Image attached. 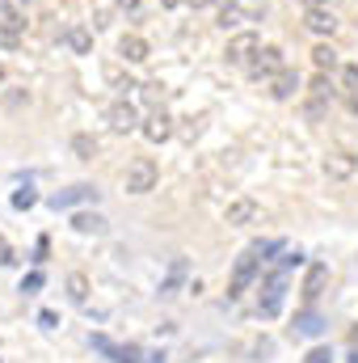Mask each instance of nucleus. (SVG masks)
<instances>
[{
	"instance_id": "nucleus-18",
	"label": "nucleus",
	"mask_w": 358,
	"mask_h": 363,
	"mask_svg": "<svg viewBox=\"0 0 358 363\" xmlns=\"http://www.w3.org/2000/svg\"><path fill=\"white\" fill-rule=\"evenodd\" d=\"M64 43H68L76 55H93V30L89 26H72V30H64Z\"/></svg>"
},
{
	"instance_id": "nucleus-37",
	"label": "nucleus",
	"mask_w": 358,
	"mask_h": 363,
	"mask_svg": "<svg viewBox=\"0 0 358 363\" xmlns=\"http://www.w3.org/2000/svg\"><path fill=\"white\" fill-rule=\"evenodd\" d=\"M0 262H13V254H8V241L0 237Z\"/></svg>"
},
{
	"instance_id": "nucleus-20",
	"label": "nucleus",
	"mask_w": 358,
	"mask_h": 363,
	"mask_svg": "<svg viewBox=\"0 0 358 363\" xmlns=\"http://www.w3.org/2000/svg\"><path fill=\"white\" fill-rule=\"evenodd\" d=\"M97 152H101L97 135H89V131H76V135H72V157H76V161H93Z\"/></svg>"
},
{
	"instance_id": "nucleus-16",
	"label": "nucleus",
	"mask_w": 358,
	"mask_h": 363,
	"mask_svg": "<svg viewBox=\"0 0 358 363\" xmlns=\"http://www.w3.org/2000/svg\"><path fill=\"white\" fill-rule=\"evenodd\" d=\"M105 81H110V89L118 93V97H131V93H139V81H135L131 72H122L118 64H110V68H105Z\"/></svg>"
},
{
	"instance_id": "nucleus-23",
	"label": "nucleus",
	"mask_w": 358,
	"mask_h": 363,
	"mask_svg": "<svg viewBox=\"0 0 358 363\" xmlns=\"http://www.w3.org/2000/svg\"><path fill=\"white\" fill-rule=\"evenodd\" d=\"M139 97H144V101L156 110V106L165 101V85H161V81H148V85H139Z\"/></svg>"
},
{
	"instance_id": "nucleus-7",
	"label": "nucleus",
	"mask_w": 358,
	"mask_h": 363,
	"mask_svg": "<svg viewBox=\"0 0 358 363\" xmlns=\"http://www.w3.org/2000/svg\"><path fill=\"white\" fill-rule=\"evenodd\" d=\"M282 68H287V64H282V51H278V47H262V51L249 60V72H253L258 81H270V77H278Z\"/></svg>"
},
{
	"instance_id": "nucleus-5",
	"label": "nucleus",
	"mask_w": 358,
	"mask_h": 363,
	"mask_svg": "<svg viewBox=\"0 0 358 363\" xmlns=\"http://www.w3.org/2000/svg\"><path fill=\"white\" fill-rule=\"evenodd\" d=\"M139 135H144L148 144H165V140L173 135V118H169V110H165V106H156V110L139 123Z\"/></svg>"
},
{
	"instance_id": "nucleus-27",
	"label": "nucleus",
	"mask_w": 358,
	"mask_h": 363,
	"mask_svg": "<svg viewBox=\"0 0 358 363\" xmlns=\"http://www.w3.org/2000/svg\"><path fill=\"white\" fill-rule=\"evenodd\" d=\"M312 97H321V101H329V97H333V85H329V77H325V72L312 81Z\"/></svg>"
},
{
	"instance_id": "nucleus-30",
	"label": "nucleus",
	"mask_w": 358,
	"mask_h": 363,
	"mask_svg": "<svg viewBox=\"0 0 358 363\" xmlns=\"http://www.w3.org/2000/svg\"><path fill=\"white\" fill-rule=\"evenodd\" d=\"M299 262H304V254H299V250H287V254L278 258V271L287 274V271H291V267H299Z\"/></svg>"
},
{
	"instance_id": "nucleus-33",
	"label": "nucleus",
	"mask_w": 358,
	"mask_h": 363,
	"mask_svg": "<svg viewBox=\"0 0 358 363\" xmlns=\"http://www.w3.org/2000/svg\"><path fill=\"white\" fill-rule=\"evenodd\" d=\"M118 363H144L139 347H122V351H118Z\"/></svg>"
},
{
	"instance_id": "nucleus-3",
	"label": "nucleus",
	"mask_w": 358,
	"mask_h": 363,
	"mask_svg": "<svg viewBox=\"0 0 358 363\" xmlns=\"http://www.w3.org/2000/svg\"><path fill=\"white\" fill-rule=\"evenodd\" d=\"M321 165H325V174H329L333 182H346V178H354L358 174V157L350 152V148H329Z\"/></svg>"
},
{
	"instance_id": "nucleus-35",
	"label": "nucleus",
	"mask_w": 358,
	"mask_h": 363,
	"mask_svg": "<svg viewBox=\"0 0 358 363\" xmlns=\"http://www.w3.org/2000/svg\"><path fill=\"white\" fill-rule=\"evenodd\" d=\"M38 321H42V325H47V330H51V325H55V321H59V317H55V313H51V308H42V313H38Z\"/></svg>"
},
{
	"instance_id": "nucleus-34",
	"label": "nucleus",
	"mask_w": 358,
	"mask_h": 363,
	"mask_svg": "<svg viewBox=\"0 0 358 363\" xmlns=\"http://www.w3.org/2000/svg\"><path fill=\"white\" fill-rule=\"evenodd\" d=\"M34 262H38V267L47 262V237H38V250H34Z\"/></svg>"
},
{
	"instance_id": "nucleus-26",
	"label": "nucleus",
	"mask_w": 358,
	"mask_h": 363,
	"mask_svg": "<svg viewBox=\"0 0 358 363\" xmlns=\"http://www.w3.org/2000/svg\"><path fill=\"white\" fill-rule=\"evenodd\" d=\"M93 347H97V351H101V355H110V359L118 363V351H122V347H114V342H110V338H105V334H93Z\"/></svg>"
},
{
	"instance_id": "nucleus-43",
	"label": "nucleus",
	"mask_w": 358,
	"mask_h": 363,
	"mask_svg": "<svg viewBox=\"0 0 358 363\" xmlns=\"http://www.w3.org/2000/svg\"><path fill=\"white\" fill-rule=\"evenodd\" d=\"M350 363H358V355H354V359H350Z\"/></svg>"
},
{
	"instance_id": "nucleus-25",
	"label": "nucleus",
	"mask_w": 358,
	"mask_h": 363,
	"mask_svg": "<svg viewBox=\"0 0 358 363\" xmlns=\"http://www.w3.org/2000/svg\"><path fill=\"white\" fill-rule=\"evenodd\" d=\"M245 17H241V9H219V30H236Z\"/></svg>"
},
{
	"instance_id": "nucleus-14",
	"label": "nucleus",
	"mask_w": 358,
	"mask_h": 363,
	"mask_svg": "<svg viewBox=\"0 0 358 363\" xmlns=\"http://www.w3.org/2000/svg\"><path fill=\"white\" fill-rule=\"evenodd\" d=\"M325 283H329V267L325 262H312L308 267V279H304V304H316V296L325 291Z\"/></svg>"
},
{
	"instance_id": "nucleus-4",
	"label": "nucleus",
	"mask_w": 358,
	"mask_h": 363,
	"mask_svg": "<svg viewBox=\"0 0 358 363\" xmlns=\"http://www.w3.org/2000/svg\"><path fill=\"white\" fill-rule=\"evenodd\" d=\"M258 274H262V258H258L253 250H249V254H241V262H236V271H232V283H228V300H236V296L258 279Z\"/></svg>"
},
{
	"instance_id": "nucleus-6",
	"label": "nucleus",
	"mask_w": 358,
	"mask_h": 363,
	"mask_svg": "<svg viewBox=\"0 0 358 363\" xmlns=\"http://www.w3.org/2000/svg\"><path fill=\"white\" fill-rule=\"evenodd\" d=\"M262 291H266V296L258 300V313H262V317H278V308H282V291H287V274L274 271L266 279V287H262Z\"/></svg>"
},
{
	"instance_id": "nucleus-42",
	"label": "nucleus",
	"mask_w": 358,
	"mask_h": 363,
	"mask_svg": "<svg viewBox=\"0 0 358 363\" xmlns=\"http://www.w3.org/2000/svg\"><path fill=\"white\" fill-rule=\"evenodd\" d=\"M0 81H4V64H0Z\"/></svg>"
},
{
	"instance_id": "nucleus-11",
	"label": "nucleus",
	"mask_w": 358,
	"mask_h": 363,
	"mask_svg": "<svg viewBox=\"0 0 358 363\" xmlns=\"http://www.w3.org/2000/svg\"><path fill=\"white\" fill-rule=\"evenodd\" d=\"M118 55H122L127 64H144V60L152 55V47H148L144 34H122V38H118Z\"/></svg>"
},
{
	"instance_id": "nucleus-8",
	"label": "nucleus",
	"mask_w": 358,
	"mask_h": 363,
	"mask_svg": "<svg viewBox=\"0 0 358 363\" xmlns=\"http://www.w3.org/2000/svg\"><path fill=\"white\" fill-rule=\"evenodd\" d=\"M47 203H51L55 211H64V207H81V203H97V186H89V182H81V186H68V190L51 194Z\"/></svg>"
},
{
	"instance_id": "nucleus-24",
	"label": "nucleus",
	"mask_w": 358,
	"mask_h": 363,
	"mask_svg": "<svg viewBox=\"0 0 358 363\" xmlns=\"http://www.w3.org/2000/svg\"><path fill=\"white\" fill-rule=\"evenodd\" d=\"M198 135H202V118H181V140L194 144Z\"/></svg>"
},
{
	"instance_id": "nucleus-19",
	"label": "nucleus",
	"mask_w": 358,
	"mask_h": 363,
	"mask_svg": "<svg viewBox=\"0 0 358 363\" xmlns=\"http://www.w3.org/2000/svg\"><path fill=\"white\" fill-rule=\"evenodd\" d=\"M72 228H76L81 237H101V233H105V220H101L97 211H76V216H72Z\"/></svg>"
},
{
	"instance_id": "nucleus-31",
	"label": "nucleus",
	"mask_w": 358,
	"mask_h": 363,
	"mask_svg": "<svg viewBox=\"0 0 358 363\" xmlns=\"http://www.w3.org/2000/svg\"><path fill=\"white\" fill-rule=\"evenodd\" d=\"M304 363H333V351H329V347H312Z\"/></svg>"
},
{
	"instance_id": "nucleus-29",
	"label": "nucleus",
	"mask_w": 358,
	"mask_h": 363,
	"mask_svg": "<svg viewBox=\"0 0 358 363\" xmlns=\"http://www.w3.org/2000/svg\"><path fill=\"white\" fill-rule=\"evenodd\" d=\"M42 283H47L42 271H34V274H25V279H21V291H25V296H34V291H42Z\"/></svg>"
},
{
	"instance_id": "nucleus-12",
	"label": "nucleus",
	"mask_w": 358,
	"mask_h": 363,
	"mask_svg": "<svg viewBox=\"0 0 358 363\" xmlns=\"http://www.w3.org/2000/svg\"><path fill=\"white\" fill-rule=\"evenodd\" d=\"M299 93V72L295 68H282L278 77H270V97L274 101H291Z\"/></svg>"
},
{
	"instance_id": "nucleus-44",
	"label": "nucleus",
	"mask_w": 358,
	"mask_h": 363,
	"mask_svg": "<svg viewBox=\"0 0 358 363\" xmlns=\"http://www.w3.org/2000/svg\"><path fill=\"white\" fill-rule=\"evenodd\" d=\"M21 4H30V0H21Z\"/></svg>"
},
{
	"instance_id": "nucleus-21",
	"label": "nucleus",
	"mask_w": 358,
	"mask_h": 363,
	"mask_svg": "<svg viewBox=\"0 0 358 363\" xmlns=\"http://www.w3.org/2000/svg\"><path fill=\"white\" fill-rule=\"evenodd\" d=\"M64 287H68V300H76V304H85V300H89V274L72 271V274H68V283H64Z\"/></svg>"
},
{
	"instance_id": "nucleus-17",
	"label": "nucleus",
	"mask_w": 358,
	"mask_h": 363,
	"mask_svg": "<svg viewBox=\"0 0 358 363\" xmlns=\"http://www.w3.org/2000/svg\"><path fill=\"white\" fill-rule=\"evenodd\" d=\"M21 17L13 13V17H0V51H17L21 47Z\"/></svg>"
},
{
	"instance_id": "nucleus-36",
	"label": "nucleus",
	"mask_w": 358,
	"mask_h": 363,
	"mask_svg": "<svg viewBox=\"0 0 358 363\" xmlns=\"http://www.w3.org/2000/svg\"><path fill=\"white\" fill-rule=\"evenodd\" d=\"M139 4H144V0H118V9H122V13H135Z\"/></svg>"
},
{
	"instance_id": "nucleus-2",
	"label": "nucleus",
	"mask_w": 358,
	"mask_h": 363,
	"mask_svg": "<svg viewBox=\"0 0 358 363\" xmlns=\"http://www.w3.org/2000/svg\"><path fill=\"white\" fill-rule=\"evenodd\" d=\"M105 123H110V131L114 135H131V131H139V114H135V106L127 101V97H118V101H110V110H105Z\"/></svg>"
},
{
	"instance_id": "nucleus-38",
	"label": "nucleus",
	"mask_w": 358,
	"mask_h": 363,
	"mask_svg": "<svg viewBox=\"0 0 358 363\" xmlns=\"http://www.w3.org/2000/svg\"><path fill=\"white\" fill-rule=\"evenodd\" d=\"M308 9H329V0H304Z\"/></svg>"
},
{
	"instance_id": "nucleus-15",
	"label": "nucleus",
	"mask_w": 358,
	"mask_h": 363,
	"mask_svg": "<svg viewBox=\"0 0 358 363\" xmlns=\"http://www.w3.org/2000/svg\"><path fill=\"white\" fill-rule=\"evenodd\" d=\"M304 26H308L312 34L329 38V34L337 30V17H333V9H308V13H304Z\"/></svg>"
},
{
	"instance_id": "nucleus-22",
	"label": "nucleus",
	"mask_w": 358,
	"mask_h": 363,
	"mask_svg": "<svg viewBox=\"0 0 358 363\" xmlns=\"http://www.w3.org/2000/svg\"><path fill=\"white\" fill-rule=\"evenodd\" d=\"M312 64H316V72H333V68H337V51H333L329 43H321V47L312 51Z\"/></svg>"
},
{
	"instance_id": "nucleus-28",
	"label": "nucleus",
	"mask_w": 358,
	"mask_h": 363,
	"mask_svg": "<svg viewBox=\"0 0 358 363\" xmlns=\"http://www.w3.org/2000/svg\"><path fill=\"white\" fill-rule=\"evenodd\" d=\"M34 203H38V194H34V190H30V186H25V190H17V194H13V207H17V211H25V207H34Z\"/></svg>"
},
{
	"instance_id": "nucleus-1",
	"label": "nucleus",
	"mask_w": 358,
	"mask_h": 363,
	"mask_svg": "<svg viewBox=\"0 0 358 363\" xmlns=\"http://www.w3.org/2000/svg\"><path fill=\"white\" fill-rule=\"evenodd\" d=\"M156 178H161V169H156V161L152 157H139V161H131L127 165V194H148V190H156Z\"/></svg>"
},
{
	"instance_id": "nucleus-45",
	"label": "nucleus",
	"mask_w": 358,
	"mask_h": 363,
	"mask_svg": "<svg viewBox=\"0 0 358 363\" xmlns=\"http://www.w3.org/2000/svg\"><path fill=\"white\" fill-rule=\"evenodd\" d=\"M354 68H358V64H354Z\"/></svg>"
},
{
	"instance_id": "nucleus-40",
	"label": "nucleus",
	"mask_w": 358,
	"mask_h": 363,
	"mask_svg": "<svg viewBox=\"0 0 358 363\" xmlns=\"http://www.w3.org/2000/svg\"><path fill=\"white\" fill-rule=\"evenodd\" d=\"M161 4H165V9H178V4H185V0H161Z\"/></svg>"
},
{
	"instance_id": "nucleus-10",
	"label": "nucleus",
	"mask_w": 358,
	"mask_h": 363,
	"mask_svg": "<svg viewBox=\"0 0 358 363\" xmlns=\"http://www.w3.org/2000/svg\"><path fill=\"white\" fill-rule=\"evenodd\" d=\"M325 330H329V321H325L312 304H308L304 313H295V325H291V334H295V338H321Z\"/></svg>"
},
{
	"instance_id": "nucleus-39",
	"label": "nucleus",
	"mask_w": 358,
	"mask_h": 363,
	"mask_svg": "<svg viewBox=\"0 0 358 363\" xmlns=\"http://www.w3.org/2000/svg\"><path fill=\"white\" fill-rule=\"evenodd\" d=\"M190 9H207V4H215V0H185Z\"/></svg>"
},
{
	"instance_id": "nucleus-41",
	"label": "nucleus",
	"mask_w": 358,
	"mask_h": 363,
	"mask_svg": "<svg viewBox=\"0 0 358 363\" xmlns=\"http://www.w3.org/2000/svg\"><path fill=\"white\" fill-rule=\"evenodd\" d=\"M215 4H224V9H236V0H215Z\"/></svg>"
},
{
	"instance_id": "nucleus-13",
	"label": "nucleus",
	"mask_w": 358,
	"mask_h": 363,
	"mask_svg": "<svg viewBox=\"0 0 358 363\" xmlns=\"http://www.w3.org/2000/svg\"><path fill=\"white\" fill-rule=\"evenodd\" d=\"M258 220V203L253 199H236V203H228V211H224V224H232V228H245V224H253Z\"/></svg>"
},
{
	"instance_id": "nucleus-9",
	"label": "nucleus",
	"mask_w": 358,
	"mask_h": 363,
	"mask_svg": "<svg viewBox=\"0 0 358 363\" xmlns=\"http://www.w3.org/2000/svg\"><path fill=\"white\" fill-rule=\"evenodd\" d=\"M258 51H262V38L245 30V34L228 38V51H224V55H228V64H249V60H253Z\"/></svg>"
},
{
	"instance_id": "nucleus-32",
	"label": "nucleus",
	"mask_w": 358,
	"mask_h": 363,
	"mask_svg": "<svg viewBox=\"0 0 358 363\" xmlns=\"http://www.w3.org/2000/svg\"><path fill=\"white\" fill-rule=\"evenodd\" d=\"M25 101H30V93H25V89L4 93V106H8V110H17V106H25Z\"/></svg>"
}]
</instances>
